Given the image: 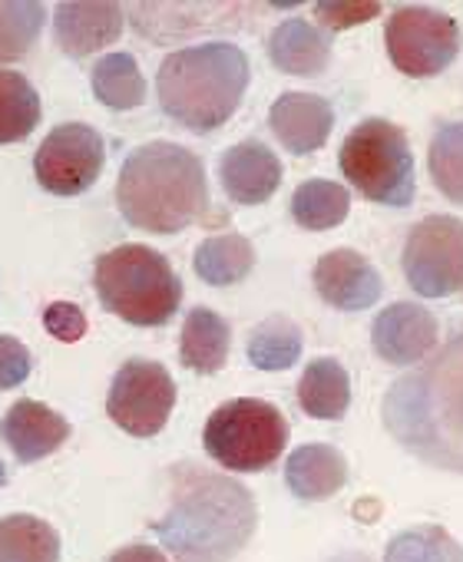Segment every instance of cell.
Returning <instances> with one entry per match:
<instances>
[{"mask_svg": "<svg viewBox=\"0 0 463 562\" xmlns=\"http://www.w3.org/2000/svg\"><path fill=\"white\" fill-rule=\"evenodd\" d=\"M176 407V381L159 361H126L106 394L110 420L133 437H156Z\"/></svg>", "mask_w": 463, "mask_h": 562, "instance_id": "cell-10", "label": "cell"}, {"mask_svg": "<svg viewBox=\"0 0 463 562\" xmlns=\"http://www.w3.org/2000/svg\"><path fill=\"white\" fill-rule=\"evenodd\" d=\"M133 24L149 41H176L215 27H242L239 4H136L129 8Z\"/></svg>", "mask_w": 463, "mask_h": 562, "instance_id": "cell-15", "label": "cell"}, {"mask_svg": "<svg viewBox=\"0 0 463 562\" xmlns=\"http://www.w3.org/2000/svg\"><path fill=\"white\" fill-rule=\"evenodd\" d=\"M192 268L205 285H215V289L239 285V281L256 268V248L239 232L212 235L195 248Z\"/></svg>", "mask_w": 463, "mask_h": 562, "instance_id": "cell-23", "label": "cell"}, {"mask_svg": "<svg viewBox=\"0 0 463 562\" xmlns=\"http://www.w3.org/2000/svg\"><path fill=\"white\" fill-rule=\"evenodd\" d=\"M305 338L302 328L282 315L266 318L252 335H249V361L259 371H289L302 358Z\"/></svg>", "mask_w": 463, "mask_h": 562, "instance_id": "cell-27", "label": "cell"}, {"mask_svg": "<svg viewBox=\"0 0 463 562\" xmlns=\"http://www.w3.org/2000/svg\"><path fill=\"white\" fill-rule=\"evenodd\" d=\"M31 368H34V358L27 345L11 335H0V391L24 384L31 378Z\"/></svg>", "mask_w": 463, "mask_h": 562, "instance_id": "cell-33", "label": "cell"}, {"mask_svg": "<svg viewBox=\"0 0 463 562\" xmlns=\"http://www.w3.org/2000/svg\"><path fill=\"white\" fill-rule=\"evenodd\" d=\"M285 483L305 503L328 499L348 483V460L331 443H305L289 457Z\"/></svg>", "mask_w": 463, "mask_h": 562, "instance_id": "cell-19", "label": "cell"}, {"mask_svg": "<svg viewBox=\"0 0 463 562\" xmlns=\"http://www.w3.org/2000/svg\"><path fill=\"white\" fill-rule=\"evenodd\" d=\"M0 434H4L8 447L14 450V457L21 463H34L50 457L54 450H60L70 437V420L60 417L54 407L41 404V401H18L8 414L4 424H0Z\"/></svg>", "mask_w": 463, "mask_h": 562, "instance_id": "cell-17", "label": "cell"}, {"mask_svg": "<svg viewBox=\"0 0 463 562\" xmlns=\"http://www.w3.org/2000/svg\"><path fill=\"white\" fill-rule=\"evenodd\" d=\"M269 60L282 74L318 77L331 60V37L321 27H315V24H308L302 18L282 21L269 37Z\"/></svg>", "mask_w": 463, "mask_h": 562, "instance_id": "cell-20", "label": "cell"}, {"mask_svg": "<svg viewBox=\"0 0 463 562\" xmlns=\"http://www.w3.org/2000/svg\"><path fill=\"white\" fill-rule=\"evenodd\" d=\"M433 186L450 199L463 202V123H440L427 156Z\"/></svg>", "mask_w": 463, "mask_h": 562, "instance_id": "cell-31", "label": "cell"}, {"mask_svg": "<svg viewBox=\"0 0 463 562\" xmlns=\"http://www.w3.org/2000/svg\"><path fill=\"white\" fill-rule=\"evenodd\" d=\"M331 562H374V559H368L364 552H341V555H335Z\"/></svg>", "mask_w": 463, "mask_h": 562, "instance_id": "cell-36", "label": "cell"}, {"mask_svg": "<svg viewBox=\"0 0 463 562\" xmlns=\"http://www.w3.org/2000/svg\"><path fill=\"white\" fill-rule=\"evenodd\" d=\"M4 480H8V470H4V460H0V486H4Z\"/></svg>", "mask_w": 463, "mask_h": 562, "instance_id": "cell-37", "label": "cell"}, {"mask_svg": "<svg viewBox=\"0 0 463 562\" xmlns=\"http://www.w3.org/2000/svg\"><path fill=\"white\" fill-rule=\"evenodd\" d=\"M289 443L282 411L259 397H236L212 411L202 430L205 453L232 473H259L272 467Z\"/></svg>", "mask_w": 463, "mask_h": 562, "instance_id": "cell-7", "label": "cell"}, {"mask_svg": "<svg viewBox=\"0 0 463 562\" xmlns=\"http://www.w3.org/2000/svg\"><path fill=\"white\" fill-rule=\"evenodd\" d=\"M298 404L315 420H341L351 407V378L335 358H315L298 381Z\"/></svg>", "mask_w": 463, "mask_h": 562, "instance_id": "cell-22", "label": "cell"}, {"mask_svg": "<svg viewBox=\"0 0 463 562\" xmlns=\"http://www.w3.org/2000/svg\"><path fill=\"white\" fill-rule=\"evenodd\" d=\"M381 14V4H345V0H328V4H315L318 24L328 31H348L358 24H368Z\"/></svg>", "mask_w": 463, "mask_h": 562, "instance_id": "cell-32", "label": "cell"}, {"mask_svg": "<svg viewBox=\"0 0 463 562\" xmlns=\"http://www.w3.org/2000/svg\"><path fill=\"white\" fill-rule=\"evenodd\" d=\"M384 47L400 74L414 80H427L443 74L456 60L463 37H460V24L443 11L424 4H400L387 18Z\"/></svg>", "mask_w": 463, "mask_h": 562, "instance_id": "cell-8", "label": "cell"}, {"mask_svg": "<svg viewBox=\"0 0 463 562\" xmlns=\"http://www.w3.org/2000/svg\"><path fill=\"white\" fill-rule=\"evenodd\" d=\"M404 278L420 299H450L463 289V222L456 215L420 218L404 241Z\"/></svg>", "mask_w": 463, "mask_h": 562, "instance_id": "cell-9", "label": "cell"}, {"mask_svg": "<svg viewBox=\"0 0 463 562\" xmlns=\"http://www.w3.org/2000/svg\"><path fill=\"white\" fill-rule=\"evenodd\" d=\"M371 345L374 355L394 368L420 364L437 345V322L424 305L414 302L387 305L371 325Z\"/></svg>", "mask_w": 463, "mask_h": 562, "instance_id": "cell-13", "label": "cell"}, {"mask_svg": "<svg viewBox=\"0 0 463 562\" xmlns=\"http://www.w3.org/2000/svg\"><path fill=\"white\" fill-rule=\"evenodd\" d=\"M126 11L120 4H60L54 14V34L64 54L90 57L120 41Z\"/></svg>", "mask_w": 463, "mask_h": 562, "instance_id": "cell-18", "label": "cell"}, {"mask_svg": "<svg viewBox=\"0 0 463 562\" xmlns=\"http://www.w3.org/2000/svg\"><path fill=\"white\" fill-rule=\"evenodd\" d=\"M384 562H463V546L443 526H414L387 542Z\"/></svg>", "mask_w": 463, "mask_h": 562, "instance_id": "cell-30", "label": "cell"}, {"mask_svg": "<svg viewBox=\"0 0 463 562\" xmlns=\"http://www.w3.org/2000/svg\"><path fill=\"white\" fill-rule=\"evenodd\" d=\"M93 289L106 312L136 328L169 325L182 305V281L166 255L149 245H116L97 258Z\"/></svg>", "mask_w": 463, "mask_h": 562, "instance_id": "cell-5", "label": "cell"}, {"mask_svg": "<svg viewBox=\"0 0 463 562\" xmlns=\"http://www.w3.org/2000/svg\"><path fill=\"white\" fill-rule=\"evenodd\" d=\"M41 97L24 74L0 70V146L21 143L41 126Z\"/></svg>", "mask_w": 463, "mask_h": 562, "instance_id": "cell-25", "label": "cell"}, {"mask_svg": "<svg viewBox=\"0 0 463 562\" xmlns=\"http://www.w3.org/2000/svg\"><path fill=\"white\" fill-rule=\"evenodd\" d=\"M232 348V328L212 308H192L179 338V361L195 374H215L225 368Z\"/></svg>", "mask_w": 463, "mask_h": 562, "instance_id": "cell-21", "label": "cell"}, {"mask_svg": "<svg viewBox=\"0 0 463 562\" xmlns=\"http://www.w3.org/2000/svg\"><path fill=\"white\" fill-rule=\"evenodd\" d=\"M259 526L256 496L225 473L179 463L169 476V509L153 522L176 562H232Z\"/></svg>", "mask_w": 463, "mask_h": 562, "instance_id": "cell-1", "label": "cell"}, {"mask_svg": "<svg viewBox=\"0 0 463 562\" xmlns=\"http://www.w3.org/2000/svg\"><path fill=\"white\" fill-rule=\"evenodd\" d=\"M338 166L345 179L368 199L387 209H407L417 195L414 156L407 133L381 116L361 120L341 143Z\"/></svg>", "mask_w": 463, "mask_h": 562, "instance_id": "cell-6", "label": "cell"}, {"mask_svg": "<svg viewBox=\"0 0 463 562\" xmlns=\"http://www.w3.org/2000/svg\"><path fill=\"white\" fill-rule=\"evenodd\" d=\"M269 126L292 156L321 149L335 130V110L315 93H282L269 110Z\"/></svg>", "mask_w": 463, "mask_h": 562, "instance_id": "cell-16", "label": "cell"}, {"mask_svg": "<svg viewBox=\"0 0 463 562\" xmlns=\"http://www.w3.org/2000/svg\"><path fill=\"white\" fill-rule=\"evenodd\" d=\"M116 205L133 228L176 235L208 212L205 166L179 143H146L120 169Z\"/></svg>", "mask_w": 463, "mask_h": 562, "instance_id": "cell-3", "label": "cell"}, {"mask_svg": "<svg viewBox=\"0 0 463 562\" xmlns=\"http://www.w3.org/2000/svg\"><path fill=\"white\" fill-rule=\"evenodd\" d=\"M47 24V8L37 0H0V64H14L34 50Z\"/></svg>", "mask_w": 463, "mask_h": 562, "instance_id": "cell-28", "label": "cell"}, {"mask_svg": "<svg viewBox=\"0 0 463 562\" xmlns=\"http://www.w3.org/2000/svg\"><path fill=\"white\" fill-rule=\"evenodd\" d=\"M249 57L236 44L212 41L172 50L156 77L159 106L192 133H212L236 116L249 90Z\"/></svg>", "mask_w": 463, "mask_h": 562, "instance_id": "cell-4", "label": "cell"}, {"mask_svg": "<svg viewBox=\"0 0 463 562\" xmlns=\"http://www.w3.org/2000/svg\"><path fill=\"white\" fill-rule=\"evenodd\" d=\"M381 420L420 463L463 473V331L387 387Z\"/></svg>", "mask_w": 463, "mask_h": 562, "instance_id": "cell-2", "label": "cell"}, {"mask_svg": "<svg viewBox=\"0 0 463 562\" xmlns=\"http://www.w3.org/2000/svg\"><path fill=\"white\" fill-rule=\"evenodd\" d=\"M0 562H60V532L31 513L0 519Z\"/></svg>", "mask_w": 463, "mask_h": 562, "instance_id": "cell-24", "label": "cell"}, {"mask_svg": "<svg viewBox=\"0 0 463 562\" xmlns=\"http://www.w3.org/2000/svg\"><path fill=\"white\" fill-rule=\"evenodd\" d=\"M44 328H47L57 341L74 345V341H80V338L87 335V315H83V308L74 305V302H54V305H47V312H44Z\"/></svg>", "mask_w": 463, "mask_h": 562, "instance_id": "cell-34", "label": "cell"}, {"mask_svg": "<svg viewBox=\"0 0 463 562\" xmlns=\"http://www.w3.org/2000/svg\"><path fill=\"white\" fill-rule=\"evenodd\" d=\"M218 182L232 202L262 205L282 186V162L266 143L246 139L239 146L225 149V156L218 159Z\"/></svg>", "mask_w": 463, "mask_h": 562, "instance_id": "cell-14", "label": "cell"}, {"mask_svg": "<svg viewBox=\"0 0 463 562\" xmlns=\"http://www.w3.org/2000/svg\"><path fill=\"white\" fill-rule=\"evenodd\" d=\"M312 281L321 302H328L338 312H368L371 305H377L384 292L377 268L354 248L325 251L312 271Z\"/></svg>", "mask_w": 463, "mask_h": 562, "instance_id": "cell-12", "label": "cell"}, {"mask_svg": "<svg viewBox=\"0 0 463 562\" xmlns=\"http://www.w3.org/2000/svg\"><path fill=\"white\" fill-rule=\"evenodd\" d=\"M110 562H169L166 552H159L156 546H146V542H133V546H123L110 555Z\"/></svg>", "mask_w": 463, "mask_h": 562, "instance_id": "cell-35", "label": "cell"}, {"mask_svg": "<svg viewBox=\"0 0 463 562\" xmlns=\"http://www.w3.org/2000/svg\"><path fill=\"white\" fill-rule=\"evenodd\" d=\"M351 192L331 179H308L292 195V218L308 232L335 228L348 218Z\"/></svg>", "mask_w": 463, "mask_h": 562, "instance_id": "cell-26", "label": "cell"}, {"mask_svg": "<svg viewBox=\"0 0 463 562\" xmlns=\"http://www.w3.org/2000/svg\"><path fill=\"white\" fill-rule=\"evenodd\" d=\"M93 93L113 110H133L146 100V80L133 54H106L93 67Z\"/></svg>", "mask_w": 463, "mask_h": 562, "instance_id": "cell-29", "label": "cell"}, {"mask_svg": "<svg viewBox=\"0 0 463 562\" xmlns=\"http://www.w3.org/2000/svg\"><path fill=\"white\" fill-rule=\"evenodd\" d=\"M103 162V136L87 123H64L41 143L34 156V176L41 189L54 195H80L100 179Z\"/></svg>", "mask_w": 463, "mask_h": 562, "instance_id": "cell-11", "label": "cell"}]
</instances>
